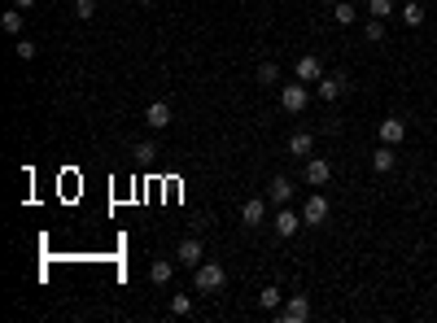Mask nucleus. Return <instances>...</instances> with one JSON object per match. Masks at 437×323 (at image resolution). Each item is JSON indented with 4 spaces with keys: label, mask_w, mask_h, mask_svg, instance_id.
Returning <instances> with one entry per match:
<instances>
[{
    "label": "nucleus",
    "mask_w": 437,
    "mask_h": 323,
    "mask_svg": "<svg viewBox=\"0 0 437 323\" xmlns=\"http://www.w3.org/2000/svg\"><path fill=\"white\" fill-rule=\"evenodd\" d=\"M223 267L219 262H202V267H193V284H197V293H219L223 289Z\"/></svg>",
    "instance_id": "obj_1"
},
{
    "label": "nucleus",
    "mask_w": 437,
    "mask_h": 323,
    "mask_svg": "<svg viewBox=\"0 0 437 323\" xmlns=\"http://www.w3.org/2000/svg\"><path fill=\"white\" fill-rule=\"evenodd\" d=\"M280 110L285 114H302L306 110V83H285V92H280Z\"/></svg>",
    "instance_id": "obj_2"
},
{
    "label": "nucleus",
    "mask_w": 437,
    "mask_h": 323,
    "mask_svg": "<svg viewBox=\"0 0 437 323\" xmlns=\"http://www.w3.org/2000/svg\"><path fill=\"white\" fill-rule=\"evenodd\" d=\"M302 319H311V302H306V293H293L280 306V323H302Z\"/></svg>",
    "instance_id": "obj_3"
},
{
    "label": "nucleus",
    "mask_w": 437,
    "mask_h": 323,
    "mask_svg": "<svg viewBox=\"0 0 437 323\" xmlns=\"http://www.w3.org/2000/svg\"><path fill=\"white\" fill-rule=\"evenodd\" d=\"M403 136H407L403 118H381V123H376V140H381V145H403Z\"/></svg>",
    "instance_id": "obj_4"
},
{
    "label": "nucleus",
    "mask_w": 437,
    "mask_h": 323,
    "mask_svg": "<svg viewBox=\"0 0 437 323\" xmlns=\"http://www.w3.org/2000/svg\"><path fill=\"white\" fill-rule=\"evenodd\" d=\"M293 75H298L302 83H320L324 79V62L315 53H306V57H298V66H293Z\"/></svg>",
    "instance_id": "obj_5"
},
{
    "label": "nucleus",
    "mask_w": 437,
    "mask_h": 323,
    "mask_svg": "<svg viewBox=\"0 0 437 323\" xmlns=\"http://www.w3.org/2000/svg\"><path fill=\"white\" fill-rule=\"evenodd\" d=\"M324 219H328V201L320 193H311V197H306V206H302V223L306 227H320Z\"/></svg>",
    "instance_id": "obj_6"
},
{
    "label": "nucleus",
    "mask_w": 437,
    "mask_h": 323,
    "mask_svg": "<svg viewBox=\"0 0 437 323\" xmlns=\"http://www.w3.org/2000/svg\"><path fill=\"white\" fill-rule=\"evenodd\" d=\"M315 92H320L324 101H341V97L350 92V79H346V75H324V79H320V88H315Z\"/></svg>",
    "instance_id": "obj_7"
},
{
    "label": "nucleus",
    "mask_w": 437,
    "mask_h": 323,
    "mask_svg": "<svg viewBox=\"0 0 437 323\" xmlns=\"http://www.w3.org/2000/svg\"><path fill=\"white\" fill-rule=\"evenodd\" d=\"M271 227H276V236H293L302 227V214L289 210V206H276V219H271Z\"/></svg>",
    "instance_id": "obj_8"
},
{
    "label": "nucleus",
    "mask_w": 437,
    "mask_h": 323,
    "mask_svg": "<svg viewBox=\"0 0 437 323\" xmlns=\"http://www.w3.org/2000/svg\"><path fill=\"white\" fill-rule=\"evenodd\" d=\"M306 184H311V188H324L328 184V179H333V166H328L324 158H306Z\"/></svg>",
    "instance_id": "obj_9"
},
{
    "label": "nucleus",
    "mask_w": 437,
    "mask_h": 323,
    "mask_svg": "<svg viewBox=\"0 0 437 323\" xmlns=\"http://www.w3.org/2000/svg\"><path fill=\"white\" fill-rule=\"evenodd\" d=\"M241 223H245V227H263V223H267V201H263V197H250V201L241 206Z\"/></svg>",
    "instance_id": "obj_10"
},
{
    "label": "nucleus",
    "mask_w": 437,
    "mask_h": 323,
    "mask_svg": "<svg viewBox=\"0 0 437 323\" xmlns=\"http://www.w3.org/2000/svg\"><path fill=\"white\" fill-rule=\"evenodd\" d=\"M175 262H180V267H202V241H197V236L180 241V249H175Z\"/></svg>",
    "instance_id": "obj_11"
},
{
    "label": "nucleus",
    "mask_w": 437,
    "mask_h": 323,
    "mask_svg": "<svg viewBox=\"0 0 437 323\" xmlns=\"http://www.w3.org/2000/svg\"><path fill=\"white\" fill-rule=\"evenodd\" d=\"M267 201H271V206H289V201H293V179L276 175V179H271V188H267Z\"/></svg>",
    "instance_id": "obj_12"
},
{
    "label": "nucleus",
    "mask_w": 437,
    "mask_h": 323,
    "mask_svg": "<svg viewBox=\"0 0 437 323\" xmlns=\"http://www.w3.org/2000/svg\"><path fill=\"white\" fill-rule=\"evenodd\" d=\"M171 118H175V114H171V105H167V101H153V105H149V110H145V123H149L153 131H162V127H171Z\"/></svg>",
    "instance_id": "obj_13"
},
{
    "label": "nucleus",
    "mask_w": 437,
    "mask_h": 323,
    "mask_svg": "<svg viewBox=\"0 0 437 323\" xmlns=\"http://www.w3.org/2000/svg\"><path fill=\"white\" fill-rule=\"evenodd\" d=\"M394 166H398V153H394V145H381V149L372 153V171H376V175H389Z\"/></svg>",
    "instance_id": "obj_14"
},
{
    "label": "nucleus",
    "mask_w": 437,
    "mask_h": 323,
    "mask_svg": "<svg viewBox=\"0 0 437 323\" xmlns=\"http://www.w3.org/2000/svg\"><path fill=\"white\" fill-rule=\"evenodd\" d=\"M311 149H315V136H311V131H293V136H289V153H293V158H311Z\"/></svg>",
    "instance_id": "obj_15"
},
{
    "label": "nucleus",
    "mask_w": 437,
    "mask_h": 323,
    "mask_svg": "<svg viewBox=\"0 0 437 323\" xmlns=\"http://www.w3.org/2000/svg\"><path fill=\"white\" fill-rule=\"evenodd\" d=\"M171 275H175V262H167V258H153L149 262V280L153 284H171Z\"/></svg>",
    "instance_id": "obj_16"
},
{
    "label": "nucleus",
    "mask_w": 437,
    "mask_h": 323,
    "mask_svg": "<svg viewBox=\"0 0 437 323\" xmlns=\"http://www.w3.org/2000/svg\"><path fill=\"white\" fill-rule=\"evenodd\" d=\"M258 306H263V310H280V306H285V293H280L276 284H267V289L258 293Z\"/></svg>",
    "instance_id": "obj_17"
},
{
    "label": "nucleus",
    "mask_w": 437,
    "mask_h": 323,
    "mask_svg": "<svg viewBox=\"0 0 437 323\" xmlns=\"http://www.w3.org/2000/svg\"><path fill=\"white\" fill-rule=\"evenodd\" d=\"M398 18H403L407 27H420V22H424V0H407V5H403V14H398Z\"/></svg>",
    "instance_id": "obj_18"
},
{
    "label": "nucleus",
    "mask_w": 437,
    "mask_h": 323,
    "mask_svg": "<svg viewBox=\"0 0 437 323\" xmlns=\"http://www.w3.org/2000/svg\"><path fill=\"white\" fill-rule=\"evenodd\" d=\"M22 14H27V9H18V5H14V9H5V18H0V22H5V31H9V35H22Z\"/></svg>",
    "instance_id": "obj_19"
},
{
    "label": "nucleus",
    "mask_w": 437,
    "mask_h": 323,
    "mask_svg": "<svg viewBox=\"0 0 437 323\" xmlns=\"http://www.w3.org/2000/svg\"><path fill=\"white\" fill-rule=\"evenodd\" d=\"M333 18L341 22V27H350V22H359V9H354V5H350V0H341V5L333 9Z\"/></svg>",
    "instance_id": "obj_20"
},
{
    "label": "nucleus",
    "mask_w": 437,
    "mask_h": 323,
    "mask_svg": "<svg viewBox=\"0 0 437 323\" xmlns=\"http://www.w3.org/2000/svg\"><path fill=\"white\" fill-rule=\"evenodd\" d=\"M363 35H368L372 44H381V40H385V18H368V27H363Z\"/></svg>",
    "instance_id": "obj_21"
},
{
    "label": "nucleus",
    "mask_w": 437,
    "mask_h": 323,
    "mask_svg": "<svg viewBox=\"0 0 437 323\" xmlns=\"http://www.w3.org/2000/svg\"><path fill=\"white\" fill-rule=\"evenodd\" d=\"M258 83H267V88H271V83H280V66L276 62H263V66H258Z\"/></svg>",
    "instance_id": "obj_22"
},
{
    "label": "nucleus",
    "mask_w": 437,
    "mask_h": 323,
    "mask_svg": "<svg viewBox=\"0 0 437 323\" xmlns=\"http://www.w3.org/2000/svg\"><path fill=\"white\" fill-rule=\"evenodd\" d=\"M132 153H136L140 162H149V158H158V145H153V140H136V145H132Z\"/></svg>",
    "instance_id": "obj_23"
},
{
    "label": "nucleus",
    "mask_w": 437,
    "mask_h": 323,
    "mask_svg": "<svg viewBox=\"0 0 437 323\" xmlns=\"http://www.w3.org/2000/svg\"><path fill=\"white\" fill-rule=\"evenodd\" d=\"M368 14L372 18H389L394 14V0H368Z\"/></svg>",
    "instance_id": "obj_24"
},
{
    "label": "nucleus",
    "mask_w": 437,
    "mask_h": 323,
    "mask_svg": "<svg viewBox=\"0 0 437 323\" xmlns=\"http://www.w3.org/2000/svg\"><path fill=\"white\" fill-rule=\"evenodd\" d=\"M188 310H193V297H188V293H175V297H171V315H188Z\"/></svg>",
    "instance_id": "obj_25"
},
{
    "label": "nucleus",
    "mask_w": 437,
    "mask_h": 323,
    "mask_svg": "<svg viewBox=\"0 0 437 323\" xmlns=\"http://www.w3.org/2000/svg\"><path fill=\"white\" fill-rule=\"evenodd\" d=\"M75 18H97V0H75Z\"/></svg>",
    "instance_id": "obj_26"
},
{
    "label": "nucleus",
    "mask_w": 437,
    "mask_h": 323,
    "mask_svg": "<svg viewBox=\"0 0 437 323\" xmlns=\"http://www.w3.org/2000/svg\"><path fill=\"white\" fill-rule=\"evenodd\" d=\"M14 53L22 57V62H31V57H35V44H31V40H18V44H14Z\"/></svg>",
    "instance_id": "obj_27"
},
{
    "label": "nucleus",
    "mask_w": 437,
    "mask_h": 323,
    "mask_svg": "<svg viewBox=\"0 0 437 323\" xmlns=\"http://www.w3.org/2000/svg\"><path fill=\"white\" fill-rule=\"evenodd\" d=\"M14 5H18V9H31V5H35V0H14Z\"/></svg>",
    "instance_id": "obj_28"
},
{
    "label": "nucleus",
    "mask_w": 437,
    "mask_h": 323,
    "mask_svg": "<svg viewBox=\"0 0 437 323\" xmlns=\"http://www.w3.org/2000/svg\"><path fill=\"white\" fill-rule=\"evenodd\" d=\"M140 5H145V9H149V5H153V0H140Z\"/></svg>",
    "instance_id": "obj_29"
}]
</instances>
